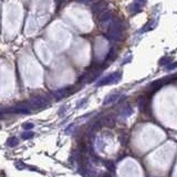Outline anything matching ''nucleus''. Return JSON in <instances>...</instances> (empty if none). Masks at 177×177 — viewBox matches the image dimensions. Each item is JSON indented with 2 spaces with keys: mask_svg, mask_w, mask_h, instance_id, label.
Instances as JSON below:
<instances>
[{
  "mask_svg": "<svg viewBox=\"0 0 177 177\" xmlns=\"http://www.w3.org/2000/svg\"><path fill=\"white\" fill-rule=\"evenodd\" d=\"M123 20L118 17L113 18L107 30V39L111 41H121L123 38Z\"/></svg>",
  "mask_w": 177,
  "mask_h": 177,
  "instance_id": "1",
  "label": "nucleus"
},
{
  "mask_svg": "<svg viewBox=\"0 0 177 177\" xmlns=\"http://www.w3.org/2000/svg\"><path fill=\"white\" fill-rule=\"evenodd\" d=\"M28 102L32 109H41V107H46L47 105L49 104V97L46 95L37 94V95L32 96Z\"/></svg>",
  "mask_w": 177,
  "mask_h": 177,
  "instance_id": "2",
  "label": "nucleus"
},
{
  "mask_svg": "<svg viewBox=\"0 0 177 177\" xmlns=\"http://www.w3.org/2000/svg\"><path fill=\"white\" fill-rule=\"evenodd\" d=\"M114 18V11H105L103 14L97 17V20H99V24L100 27L105 30L107 27H110V24L112 22V20Z\"/></svg>",
  "mask_w": 177,
  "mask_h": 177,
  "instance_id": "3",
  "label": "nucleus"
},
{
  "mask_svg": "<svg viewBox=\"0 0 177 177\" xmlns=\"http://www.w3.org/2000/svg\"><path fill=\"white\" fill-rule=\"evenodd\" d=\"M121 73L120 72H114L109 74L107 77L101 79L100 81L96 83V86H103V85H109V84H113V83H118L121 80Z\"/></svg>",
  "mask_w": 177,
  "mask_h": 177,
  "instance_id": "4",
  "label": "nucleus"
},
{
  "mask_svg": "<svg viewBox=\"0 0 177 177\" xmlns=\"http://www.w3.org/2000/svg\"><path fill=\"white\" fill-rule=\"evenodd\" d=\"M152 96L148 94H143L142 96H140V99L137 100V105H138V109L141 110L143 113H148L150 112V102Z\"/></svg>",
  "mask_w": 177,
  "mask_h": 177,
  "instance_id": "5",
  "label": "nucleus"
},
{
  "mask_svg": "<svg viewBox=\"0 0 177 177\" xmlns=\"http://www.w3.org/2000/svg\"><path fill=\"white\" fill-rule=\"evenodd\" d=\"M107 7H109V2L106 1V0H100V1H97L96 4L92 6V12L94 16H101V14L105 12L106 9H107Z\"/></svg>",
  "mask_w": 177,
  "mask_h": 177,
  "instance_id": "6",
  "label": "nucleus"
},
{
  "mask_svg": "<svg viewBox=\"0 0 177 177\" xmlns=\"http://www.w3.org/2000/svg\"><path fill=\"white\" fill-rule=\"evenodd\" d=\"M77 91V87L75 86H67V87H63V89H60V90H58V91H55L54 93H53V95L58 99V100H60V99H62V97H67V96H69L70 94H72V93H74V92Z\"/></svg>",
  "mask_w": 177,
  "mask_h": 177,
  "instance_id": "7",
  "label": "nucleus"
},
{
  "mask_svg": "<svg viewBox=\"0 0 177 177\" xmlns=\"http://www.w3.org/2000/svg\"><path fill=\"white\" fill-rule=\"evenodd\" d=\"M163 85H165V81L164 80H156V81L152 82L150 85L147 86V90H146V94L153 96L156 91H158L159 89Z\"/></svg>",
  "mask_w": 177,
  "mask_h": 177,
  "instance_id": "8",
  "label": "nucleus"
},
{
  "mask_svg": "<svg viewBox=\"0 0 177 177\" xmlns=\"http://www.w3.org/2000/svg\"><path fill=\"white\" fill-rule=\"evenodd\" d=\"M101 122L102 124L106 127H113L115 126V124H116V118L115 116H113L112 114H110V115H106L104 118L101 120Z\"/></svg>",
  "mask_w": 177,
  "mask_h": 177,
  "instance_id": "9",
  "label": "nucleus"
},
{
  "mask_svg": "<svg viewBox=\"0 0 177 177\" xmlns=\"http://www.w3.org/2000/svg\"><path fill=\"white\" fill-rule=\"evenodd\" d=\"M118 97H120V94H118V93H112V94L107 95L104 99V101H103V105L112 104V103H114L115 101L118 100Z\"/></svg>",
  "mask_w": 177,
  "mask_h": 177,
  "instance_id": "10",
  "label": "nucleus"
},
{
  "mask_svg": "<svg viewBox=\"0 0 177 177\" xmlns=\"http://www.w3.org/2000/svg\"><path fill=\"white\" fill-rule=\"evenodd\" d=\"M19 144V140L17 137H9L8 138V141H7V145L9 146V147H14V146H17Z\"/></svg>",
  "mask_w": 177,
  "mask_h": 177,
  "instance_id": "11",
  "label": "nucleus"
},
{
  "mask_svg": "<svg viewBox=\"0 0 177 177\" xmlns=\"http://www.w3.org/2000/svg\"><path fill=\"white\" fill-rule=\"evenodd\" d=\"M142 7H143V5L142 4H140V2H135V4H133L131 7V11L133 12V14H137V12H140L142 10Z\"/></svg>",
  "mask_w": 177,
  "mask_h": 177,
  "instance_id": "12",
  "label": "nucleus"
},
{
  "mask_svg": "<svg viewBox=\"0 0 177 177\" xmlns=\"http://www.w3.org/2000/svg\"><path fill=\"white\" fill-rule=\"evenodd\" d=\"M132 113H133V109H132L131 106H126V107H124V110H123L122 118H127V116H130Z\"/></svg>",
  "mask_w": 177,
  "mask_h": 177,
  "instance_id": "13",
  "label": "nucleus"
},
{
  "mask_svg": "<svg viewBox=\"0 0 177 177\" xmlns=\"http://www.w3.org/2000/svg\"><path fill=\"white\" fill-rule=\"evenodd\" d=\"M104 165L105 167L107 168L109 171H111V172H113L114 169H115V165H114V163L112 161H104Z\"/></svg>",
  "mask_w": 177,
  "mask_h": 177,
  "instance_id": "14",
  "label": "nucleus"
},
{
  "mask_svg": "<svg viewBox=\"0 0 177 177\" xmlns=\"http://www.w3.org/2000/svg\"><path fill=\"white\" fill-rule=\"evenodd\" d=\"M172 62V58L171 57H165V58H163L162 60H159L158 64L159 65H167V64H169Z\"/></svg>",
  "mask_w": 177,
  "mask_h": 177,
  "instance_id": "15",
  "label": "nucleus"
},
{
  "mask_svg": "<svg viewBox=\"0 0 177 177\" xmlns=\"http://www.w3.org/2000/svg\"><path fill=\"white\" fill-rule=\"evenodd\" d=\"M34 136V133H32V132H24V133H22V135H21V137H22L23 140H30V138H32V137Z\"/></svg>",
  "mask_w": 177,
  "mask_h": 177,
  "instance_id": "16",
  "label": "nucleus"
},
{
  "mask_svg": "<svg viewBox=\"0 0 177 177\" xmlns=\"http://www.w3.org/2000/svg\"><path fill=\"white\" fill-rule=\"evenodd\" d=\"M115 48H111L109 51V54H107V60H110V61H112V60L115 59Z\"/></svg>",
  "mask_w": 177,
  "mask_h": 177,
  "instance_id": "17",
  "label": "nucleus"
},
{
  "mask_svg": "<svg viewBox=\"0 0 177 177\" xmlns=\"http://www.w3.org/2000/svg\"><path fill=\"white\" fill-rule=\"evenodd\" d=\"M127 141H128L127 134H121V136H120V142H121V144H122V145H126Z\"/></svg>",
  "mask_w": 177,
  "mask_h": 177,
  "instance_id": "18",
  "label": "nucleus"
},
{
  "mask_svg": "<svg viewBox=\"0 0 177 177\" xmlns=\"http://www.w3.org/2000/svg\"><path fill=\"white\" fill-rule=\"evenodd\" d=\"M22 126H23V128H24V130H27V131H29V130H32L34 125H33L32 123H24Z\"/></svg>",
  "mask_w": 177,
  "mask_h": 177,
  "instance_id": "19",
  "label": "nucleus"
},
{
  "mask_svg": "<svg viewBox=\"0 0 177 177\" xmlns=\"http://www.w3.org/2000/svg\"><path fill=\"white\" fill-rule=\"evenodd\" d=\"M177 68V62H174V63H169L166 65V70H173V69Z\"/></svg>",
  "mask_w": 177,
  "mask_h": 177,
  "instance_id": "20",
  "label": "nucleus"
},
{
  "mask_svg": "<svg viewBox=\"0 0 177 177\" xmlns=\"http://www.w3.org/2000/svg\"><path fill=\"white\" fill-rule=\"evenodd\" d=\"M94 0H77V2H80V4H83V5H90L92 4Z\"/></svg>",
  "mask_w": 177,
  "mask_h": 177,
  "instance_id": "21",
  "label": "nucleus"
},
{
  "mask_svg": "<svg viewBox=\"0 0 177 177\" xmlns=\"http://www.w3.org/2000/svg\"><path fill=\"white\" fill-rule=\"evenodd\" d=\"M16 167L18 169H23V168H26V165L22 162H18V163H16Z\"/></svg>",
  "mask_w": 177,
  "mask_h": 177,
  "instance_id": "22",
  "label": "nucleus"
},
{
  "mask_svg": "<svg viewBox=\"0 0 177 177\" xmlns=\"http://www.w3.org/2000/svg\"><path fill=\"white\" fill-rule=\"evenodd\" d=\"M84 102H86V99H83V100H82L81 102H80V103H79V104L77 105V109H79V107H81L82 105L84 104Z\"/></svg>",
  "mask_w": 177,
  "mask_h": 177,
  "instance_id": "23",
  "label": "nucleus"
},
{
  "mask_svg": "<svg viewBox=\"0 0 177 177\" xmlns=\"http://www.w3.org/2000/svg\"><path fill=\"white\" fill-rule=\"evenodd\" d=\"M135 1H136V2H140V4H142V5H145L147 0H135Z\"/></svg>",
  "mask_w": 177,
  "mask_h": 177,
  "instance_id": "24",
  "label": "nucleus"
},
{
  "mask_svg": "<svg viewBox=\"0 0 177 177\" xmlns=\"http://www.w3.org/2000/svg\"><path fill=\"white\" fill-rule=\"evenodd\" d=\"M100 177H112V176H111L110 174H107V173H104V174H102Z\"/></svg>",
  "mask_w": 177,
  "mask_h": 177,
  "instance_id": "25",
  "label": "nucleus"
}]
</instances>
